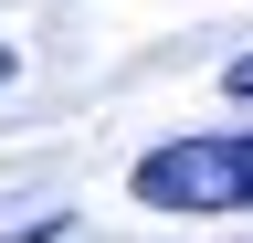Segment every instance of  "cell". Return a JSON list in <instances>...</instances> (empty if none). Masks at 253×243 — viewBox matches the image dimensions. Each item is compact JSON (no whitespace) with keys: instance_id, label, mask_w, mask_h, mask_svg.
Listing matches in <instances>:
<instances>
[{"instance_id":"obj_1","label":"cell","mask_w":253,"mask_h":243,"mask_svg":"<svg viewBox=\"0 0 253 243\" xmlns=\"http://www.w3.org/2000/svg\"><path fill=\"white\" fill-rule=\"evenodd\" d=\"M126 191H137L148 211H190V222H211V211H253V127H211V138L148 148V159L126 169Z\"/></svg>"},{"instance_id":"obj_2","label":"cell","mask_w":253,"mask_h":243,"mask_svg":"<svg viewBox=\"0 0 253 243\" xmlns=\"http://www.w3.org/2000/svg\"><path fill=\"white\" fill-rule=\"evenodd\" d=\"M221 96H243V106H253V53H232V64H221Z\"/></svg>"},{"instance_id":"obj_3","label":"cell","mask_w":253,"mask_h":243,"mask_svg":"<svg viewBox=\"0 0 253 243\" xmlns=\"http://www.w3.org/2000/svg\"><path fill=\"white\" fill-rule=\"evenodd\" d=\"M11 74H21V53H11V43H0V85H11Z\"/></svg>"}]
</instances>
